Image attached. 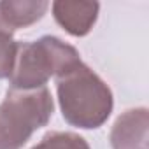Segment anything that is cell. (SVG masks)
I'll return each mask as SVG.
<instances>
[{"label": "cell", "mask_w": 149, "mask_h": 149, "mask_svg": "<svg viewBox=\"0 0 149 149\" xmlns=\"http://www.w3.org/2000/svg\"><path fill=\"white\" fill-rule=\"evenodd\" d=\"M32 149H90V144L72 132H49Z\"/></svg>", "instance_id": "7"}, {"label": "cell", "mask_w": 149, "mask_h": 149, "mask_svg": "<svg viewBox=\"0 0 149 149\" xmlns=\"http://www.w3.org/2000/svg\"><path fill=\"white\" fill-rule=\"evenodd\" d=\"M112 149H149V112L146 107L123 112L111 130Z\"/></svg>", "instance_id": "4"}, {"label": "cell", "mask_w": 149, "mask_h": 149, "mask_svg": "<svg viewBox=\"0 0 149 149\" xmlns=\"http://www.w3.org/2000/svg\"><path fill=\"white\" fill-rule=\"evenodd\" d=\"M47 9L49 2L46 0H2L0 2V18L14 33L18 28H26L42 19Z\"/></svg>", "instance_id": "6"}, {"label": "cell", "mask_w": 149, "mask_h": 149, "mask_svg": "<svg viewBox=\"0 0 149 149\" xmlns=\"http://www.w3.org/2000/svg\"><path fill=\"white\" fill-rule=\"evenodd\" d=\"M18 46L19 42L13 39V33L0 32V79L11 77L14 63H16Z\"/></svg>", "instance_id": "8"}, {"label": "cell", "mask_w": 149, "mask_h": 149, "mask_svg": "<svg viewBox=\"0 0 149 149\" xmlns=\"http://www.w3.org/2000/svg\"><path fill=\"white\" fill-rule=\"evenodd\" d=\"M53 111L54 104L47 86L9 88L0 104V149H21L35 130L47 125Z\"/></svg>", "instance_id": "3"}, {"label": "cell", "mask_w": 149, "mask_h": 149, "mask_svg": "<svg viewBox=\"0 0 149 149\" xmlns=\"http://www.w3.org/2000/svg\"><path fill=\"white\" fill-rule=\"evenodd\" d=\"M56 23L74 37H84L97 23L100 4L83 0H56L51 4Z\"/></svg>", "instance_id": "5"}, {"label": "cell", "mask_w": 149, "mask_h": 149, "mask_svg": "<svg viewBox=\"0 0 149 149\" xmlns=\"http://www.w3.org/2000/svg\"><path fill=\"white\" fill-rule=\"evenodd\" d=\"M81 63L79 51L58 37L44 35L35 42H19L11 74V88L35 90L56 76L61 77Z\"/></svg>", "instance_id": "2"}, {"label": "cell", "mask_w": 149, "mask_h": 149, "mask_svg": "<svg viewBox=\"0 0 149 149\" xmlns=\"http://www.w3.org/2000/svg\"><path fill=\"white\" fill-rule=\"evenodd\" d=\"M56 91L63 119L83 130L102 126L114 107L111 88L83 61L58 77Z\"/></svg>", "instance_id": "1"}]
</instances>
